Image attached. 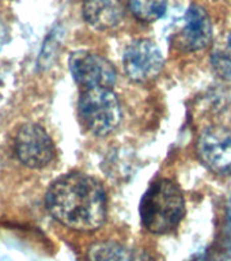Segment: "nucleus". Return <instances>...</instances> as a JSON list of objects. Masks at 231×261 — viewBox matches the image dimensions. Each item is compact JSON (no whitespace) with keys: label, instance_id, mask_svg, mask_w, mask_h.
<instances>
[{"label":"nucleus","instance_id":"f257e3e1","mask_svg":"<svg viewBox=\"0 0 231 261\" xmlns=\"http://www.w3.org/2000/svg\"><path fill=\"white\" fill-rule=\"evenodd\" d=\"M45 204L59 223L76 231H95L106 220L105 189L99 181L83 173H68L53 181Z\"/></svg>","mask_w":231,"mask_h":261},{"label":"nucleus","instance_id":"f03ea898","mask_svg":"<svg viewBox=\"0 0 231 261\" xmlns=\"http://www.w3.org/2000/svg\"><path fill=\"white\" fill-rule=\"evenodd\" d=\"M185 215V197L181 188L169 178L151 184L140 201L143 227L152 234L173 231Z\"/></svg>","mask_w":231,"mask_h":261},{"label":"nucleus","instance_id":"7ed1b4c3","mask_svg":"<svg viewBox=\"0 0 231 261\" xmlns=\"http://www.w3.org/2000/svg\"><path fill=\"white\" fill-rule=\"evenodd\" d=\"M78 114L90 134L102 138L112 134L120 125L121 103L112 89H83L78 102Z\"/></svg>","mask_w":231,"mask_h":261},{"label":"nucleus","instance_id":"20e7f679","mask_svg":"<svg viewBox=\"0 0 231 261\" xmlns=\"http://www.w3.org/2000/svg\"><path fill=\"white\" fill-rule=\"evenodd\" d=\"M14 150L20 163L30 169H42L52 162L56 148L52 138L41 125L28 122L18 129Z\"/></svg>","mask_w":231,"mask_h":261},{"label":"nucleus","instance_id":"39448f33","mask_svg":"<svg viewBox=\"0 0 231 261\" xmlns=\"http://www.w3.org/2000/svg\"><path fill=\"white\" fill-rule=\"evenodd\" d=\"M122 64L126 76L131 81L146 83L161 73L165 65V59L154 41L139 38L128 44L122 55Z\"/></svg>","mask_w":231,"mask_h":261},{"label":"nucleus","instance_id":"423d86ee","mask_svg":"<svg viewBox=\"0 0 231 261\" xmlns=\"http://www.w3.org/2000/svg\"><path fill=\"white\" fill-rule=\"evenodd\" d=\"M69 69L73 79L83 89H112L117 79L114 65L108 59L90 50H76L69 57Z\"/></svg>","mask_w":231,"mask_h":261},{"label":"nucleus","instance_id":"0eeeda50","mask_svg":"<svg viewBox=\"0 0 231 261\" xmlns=\"http://www.w3.org/2000/svg\"><path fill=\"white\" fill-rule=\"evenodd\" d=\"M197 156L208 170L219 175L231 174V134L210 128L197 140Z\"/></svg>","mask_w":231,"mask_h":261},{"label":"nucleus","instance_id":"6e6552de","mask_svg":"<svg viewBox=\"0 0 231 261\" xmlns=\"http://www.w3.org/2000/svg\"><path fill=\"white\" fill-rule=\"evenodd\" d=\"M212 40V23L203 7L192 6L184 16V23L175 36L177 48L184 52H197L207 48Z\"/></svg>","mask_w":231,"mask_h":261},{"label":"nucleus","instance_id":"1a4fd4ad","mask_svg":"<svg viewBox=\"0 0 231 261\" xmlns=\"http://www.w3.org/2000/svg\"><path fill=\"white\" fill-rule=\"evenodd\" d=\"M85 20L97 30L117 28L124 18L121 0H83Z\"/></svg>","mask_w":231,"mask_h":261},{"label":"nucleus","instance_id":"9d476101","mask_svg":"<svg viewBox=\"0 0 231 261\" xmlns=\"http://www.w3.org/2000/svg\"><path fill=\"white\" fill-rule=\"evenodd\" d=\"M87 261H148L144 253L114 241H104L90 246Z\"/></svg>","mask_w":231,"mask_h":261},{"label":"nucleus","instance_id":"9b49d317","mask_svg":"<svg viewBox=\"0 0 231 261\" xmlns=\"http://www.w3.org/2000/svg\"><path fill=\"white\" fill-rule=\"evenodd\" d=\"M211 65L220 79L231 82V33L223 34L215 42L211 53Z\"/></svg>","mask_w":231,"mask_h":261},{"label":"nucleus","instance_id":"f8f14e48","mask_svg":"<svg viewBox=\"0 0 231 261\" xmlns=\"http://www.w3.org/2000/svg\"><path fill=\"white\" fill-rule=\"evenodd\" d=\"M128 4L132 15L146 23L162 18L167 8V0H128Z\"/></svg>","mask_w":231,"mask_h":261},{"label":"nucleus","instance_id":"ddd939ff","mask_svg":"<svg viewBox=\"0 0 231 261\" xmlns=\"http://www.w3.org/2000/svg\"><path fill=\"white\" fill-rule=\"evenodd\" d=\"M8 41H10V29L8 24L0 18V52L7 45Z\"/></svg>","mask_w":231,"mask_h":261},{"label":"nucleus","instance_id":"4468645a","mask_svg":"<svg viewBox=\"0 0 231 261\" xmlns=\"http://www.w3.org/2000/svg\"><path fill=\"white\" fill-rule=\"evenodd\" d=\"M228 219L231 222V204H230V208H228Z\"/></svg>","mask_w":231,"mask_h":261},{"label":"nucleus","instance_id":"2eb2a0df","mask_svg":"<svg viewBox=\"0 0 231 261\" xmlns=\"http://www.w3.org/2000/svg\"><path fill=\"white\" fill-rule=\"evenodd\" d=\"M193 261H206V260H204V258H196V260H193Z\"/></svg>","mask_w":231,"mask_h":261}]
</instances>
